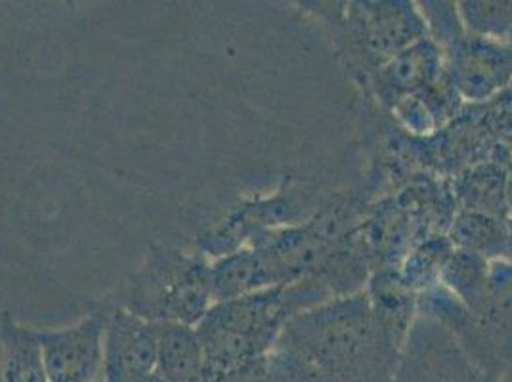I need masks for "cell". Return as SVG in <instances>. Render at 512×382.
Listing matches in <instances>:
<instances>
[{
  "mask_svg": "<svg viewBox=\"0 0 512 382\" xmlns=\"http://www.w3.org/2000/svg\"><path fill=\"white\" fill-rule=\"evenodd\" d=\"M278 350L318 382H394L402 348L373 314L367 293L333 297L299 312L281 331Z\"/></svg>",
  "mask_w": 512,
  "mask_h": 382,
  "instance_id": "6da1fadb",
  "label": "cell"
},
{
  "mask_svg": "<svg viewBox=\"0 0 512 382\" xmlns=\"http://www.w3.org/2000/svg\"><path fill=\"white\" fill-rule=\"evenodd\" d=\"M209 270V258L199 251L153 249L130 277L119 306L151 323L197 327L214 304Z\"/></svg>",
  "mask_w": 512,
  "mask_h": 382,
  "instance_id": "7a4b0ae2",
  "label": "cell"
},
{
  "mask_svg": "<svg viewBox=\"0 0 512 382\" xmlns=\"http://www.w3.org/2000/svg\"><path fill=\"white\" fill-rule=\"evenodd\" d=\"M394 382H493L474 365L459 342L434 319H415Z\"/></svg>",
  "mask_w": 512,
  "mask_h": 382,
  "instance_id": "3957f363",
  "label": "cell"
},
{
  "mask_svg": "<svg viewBox=\"0 0 512 382\" xmlns=\"http://www.w3.org/2000/svg\"><path fill=\"white\" fill-rule=\"evenodd\" d=\"M48 382H96L104 377L106 310L79 323L37 331Z\"/></svg>",
  "mask_w": 512,
  "mask_h": 382,
  "instance_id": "277c9868",
  "label": "cell"
},
{
  "mask_svg": "<svg viewBox=\"0 0 512 382\" xmlns=\"http://www.w3.org/2000/svg\"><path fill=\"white\" fill-rule=\"evenodd\" d=\"M157 369V323L125 308L106 310L104 382H134Z\"/></svg>",
  "mask_w": 512,
  "mask_h": 382,
  "instance_id": "5b68a950",
  "label": "cell"
},
{
  "mask_svg": "<svg viewBox=\"0 0 512 382\" xmlns=\"http://www.w3.org/2000/svg\"><path fill=\"white\" fill-rule=\"evenodd\" d=\"M451 50V85L463 98L482 102L511 83V44L463 35Z\"/></svg>",
  "mask_w": 512,
  "mask_h": 382,
  "instance_id": "8992f818",
  "label": "cell"
},
{
  "mask_svg": "<svg viewBox=\"0 0 512 382\" xmlns=\"http://www.w3.org/2000/svg\"><path fill=\"white\" fill-rule=\"evenodd\" d=\"M358 23L367 50L383 62L427 39L423 14L407 2L363 4L358 10Z\"/></svg>",
  "mask_w": 512,
  "mask_h": 382,
  "instance_id": "52a82bcc",
  "label": "cell"
},
{
  "mask_svg": "<svg viewBox=\"0 0 512 382\" xmlns=\"http://www.w3.org/2000/svg\"><path fill=\"white\" fill-rule=\"evenodd\" d=\"M203 344L197 329L184 323H157V369L165 382H201Z\"/></svg>",
  "mask_w": 512,
  "mask_h": 382,
  "instance_id": "ba28073f",
  "label": "cell"
},
{
  "mask_svg": "<svg viewBox=\"0 0 512 382\" xmlns=\"http://www.w3.org/2000/svg\"><path fill=\"white\" fill-rule=\"evenodd\" d=\"M0 382H48L37 331L10 318L0 323Z\"/></svg>",
  "mask_w": 512,
  "mask_h": 382,
  "instance_id": "9c48e42d",
  "label": "cell"
},
{
  "mask_svg": "<svg viewBox=\"0 0 512 382\" xmlns=\"http://www.w3.org/2000/svg\"><path fill=\"white\" fill-rule=\"evenodd\" d=\"M209 277L213 302H226L274 287L262 260L249 245L213 260Z\"/></svg>",
  "mask_w": 512,
  "mask_h": 382,
  "instance_id": "30bf717a",
  "label": "cell"
},
{
  "mask_svg": "<svg viewBox=\"0 0 512 382\" xmlns=\"http://www.w3.org/2000/svg\"><path fill=\"white\" fill-rule=\"evenodd\" d=\"M507 239V218L491 214L461 211L455 216L449 232V243L455 249L499 260Z\"/></svg>",
  "mask_w": 512,
  "mask_h": 382,
  "instance_id": "8fae6325",
  "label": "cell"
},
{
  "mask_svg": "<svg viewBox=\"0 0 512 382\" xmlns=\"http://www.w3.org/2000/svg\"><path fill=\"white\" fill-rule=\"evenodd\" d=\"M490 274V260L469 251L455 249L449 253L440 270V283L465 308L474 310L484 297Z\"/></svg>",
  "mask_w": 512,
  "mask_h": 382,
  "instance_id": "7c38bea8",
  "label": "cell"
},
{
  "mask_svg": "<svg viewBox=\"0 0 512 382\" xmlns=\"http://www.w3.org/2000/svg\"><path fill=\"white\" fill-rule=\"evenodd\" d=\"M438 69H442L438 48L428 39H423L386 62L384 79L390 90L413 92L432 85Z\"/></svg>",
  "mask_w": 512,
  "mask_h": 382,
  "instance_id": "4fadbf2b",
  "label": "cell"
},
{
  "mask_svg": "<svg viewBox=\"0 0 512 382\" xmlns=\"http://www.w3.org/2000/svg\"><path fill=\"white\" fill-rule=\"evenodd\" d=\"M470 312L512 337V262L491 260L484 297Z\"/></svg>",
  "mask_w": 512,
  "mask_h": 382,
  "instance_id": "5bb4252c",
  "label": "cell"
},
{
  "mask_svg": "<svg viewBox=\"0 0 512 382\" xmlns=\"http://www.w3.org/2000/svg\"><path fill=\"white\" fill-rule=\"evenodd\" d=\"M505 180L507 174L495 167L472 170L459 186L465 211L507 218L509 209L505 203Z\"/></svg>",
  "mask_w": 512,
  "mask_h": 382,
  "instance_id": "9a60e30c",
  "label": "cell"
},
{
  "mask_svg": "<svg viewBox=\"0 0 512 382\" xmlns=\"http://www.w3.org/2000/svg\"><path fill=\"white\" fill-rule=\"evenodd\" d=\"M457 6L469 35L503 43L512 37V2H461Z\"/></svg>",
  "mask_w": 512,
  "mask_h": 382,
  "instance_id": "2e32d148",
  "label": "cell"
},
{
  "mask_svg": "<svg viewBox=\"0 0 512 382\" xmlns=\"http://www.w3.org/2000/svg\"><path fill=\"white\" fill-rule=\"evenodd\" d=\"M499 260H507L512 262V216H507V239H505V249L503 256Z\"/></svg>",
  "mask_w": 512,
  "mask_h": 382,
  "instance_id": "e0dca14e",
  "label": "cell"
},
{
  "mask_svg": "<svg viewBox=\"0 0 512 382\" xmlns=\"http://www.w3.org/2000/svg\"><path fill=\"white\" fill-rule=\"evenodd\" d=\"M505 203H507V209L512 211V172L507 174V180H505Z\"/></svg>",
  "mask_w": 512,
  "mask_h": 382,
  "instance_id": "ac0fdd59",
  "label": "cell"
},
{
  "mask_svg": "<svg viewBox=\"0 0 512 382\" xmlns=\"http://www.w3.org/2000/svg\"><path fill=\"white\" fill-rule=\"evenodd\" d=\"M134 382H165L157 373H153V375H148V377H144V379H138V381Z\"/></svg>",
  "mask_w": 512,
  "mask_h": 382,
  "instance_id": "d6986e66",
  "label": "cell"
},
{
  "mask_svg": "<svg viewBox=\"0 0 512 382\" xmlns=\"http://www.w3.org/2000/svg\"><path fill=\"white\" fill-rule=\"evenodd\" d=\"M96 382H104V377H102V379H100V381H96Z\"/></svg>",
  "mask_w": 512,
  "mask_h": 382,
  "instance_id": "ffe728a7",
  "label": "cell"
},
{
  "mask_svg": "<svg viewBox=\"0 0 512 382\" xmlns=\"http://www.w3.org/2000/svg\"><path fill=\"white\" fill-rule=\"evenodd\" d=\"M505 382H512V379H509V381H505Z\"/></svg>",
  "mask_w": 512,
  "mask_h": 382,
  "instance_id": "44dd1931",
  "label": "cell"
}]
</instances>
